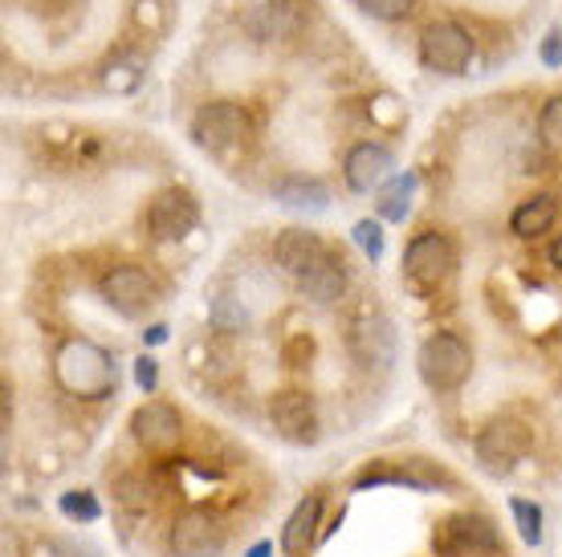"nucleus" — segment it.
<instances>
[{
    "label": "nucleus",
    "instance_id": "bb28decb",
    "mask_svg": "<svg viewBox=\"0 0 562 557\" xmlns=\"http://www.w3.org/2000/svg\"><path fill=\"white\" fill-rule=\"evenodd\" d=\"M135 383H139L147 395L155 390V383H159V371H155V359H139L135 363Z\"/></svg>",
    "mask_w": 562,
    "mask_h": 557
},
{
    "label": "nucleus",
    "instance_id": "4468645a",
    "mask_svg": "<svg viewBox=\"0 0 562 557\" xmlns=\"http://www.w3.org/2000/svg\"><path fill=\"white\" fill-rule=\"evenodd\" d=\"M318 516H323V497H302L294 504V513L285 516V525H281V554H306L310 545H314V533H318Z\"/></svg>",
    "mask_w": 562,
    "mask_h": 557
},
{
    "label": "nucleus",
    "instance_id": "412c9836",
    "mask_svg": "<svg viewBox=\"0 0 562 557\" xmlns=\"http://www.w3.org/2000/svg\"><path fill=\"white\" fill-rule=\"evenodd\" d=\"M509 516H514V525H518L521 542L526 545H542V509H538L535 501H521V497H514L509 501Z\"/></svg>",
    "mask_w": 562,
    "mask_h": 557
},
{
    "label": "nucleus",
    "instance_id": "20e7f679",
    "mask_svg": "<svg viewBox=\"0 0 562 557\" xmlns=\"http://www.w3.org/2000/svg\"><path fill=\"white\" fill-rule=\"evenodd\" d=\"M249 135V114L237 102H209L192 114V143L212 155L233 151Z\"/></svg>",
    "mask_w": 562,
    "mask_h": 557
},
{
    "label": "nucleus",
    "instance_id": "393cba45",
    "mask_svg": "<svg viewBox=\"0 0 562 557\" xmlns=\"http://www.w3.org/2000/svg\"><path fill=\"white\" fill-rule=\"evenodd\" d=\"M355 245L371 257V261H380L383 257V228L380 220H359L355 224Z\"/></svg>",
    "mask_w": 562,
    "mask_h": 557
},
{
    "label": "nucleus",
    "instance_id": "4be33fe9",
    "mask_svg": "<svg viewBox=\"0 0 562 557\" xmlns=\"http://www.w3.org/2000/svg\"><path fill=\"white\" fill-rule=\"evenodd\" d=\"M538 139L547 143L550 151H562V94H554L538 114Z\"/></svg>",
    "mask_w": 562,
    "mask_h": 557
},
{
    "label": "nucleus",
    "instance_id": "7ed1b4c3",
    "mask_svg": "<svg viewBox=\"0 0 562 557\" xmlns=\"http://www.w3.org/2000/svg\"><path fill=\"white\" fill-rule=\"evenodd\" d=\"M420 61L424 70L432 73H457L469 70V61H473V37H469V29L457 25V21H432V25L420 33Z\"/></svg>",
    "mask_w": 562,
    "mask_h": 557
},
{
    "label": "nucleus",
    "instance_id": "cd10ccee",
    "mask_svg": "<svg viewBox=\"0 0 562 557\" xmlns=\"http://www.w3.org/2000/svg\"><path fill=\"white\" fill-rule=\"evenodd\" d=\"M164 338H168V326H151V330H147V342H151V346H159Z\"/></svg>",
    "mask_w": 562,
    "mask_h": 557
},
{
    "label": "nucleus",
    "instance_id": "c85d7f7f",
    "mask_svg": "<svg viewBox=\"0 0 562 557\" xmlns=\"http://www.w3.org/2000/svg\"><path fill=\"white\" fill-rule=\"evenodd\" d=\"M550 265H554V269H562V237L554 240V245H550Z\"/></svg>",
    "mask_w": 562,
    "mask_h": 557
},
{
    "label": "nucleus",
    "instance_id": "dca6fc26",
    "mask_svg": "<svg viewBox=\"0 0 562 557\" xmlns=\"http://www.w3.org/2000/svg\"><path fill=\"white\" fill-rule=\"evenodd\" d=\"M273 200L281 208L294 212H326L330 208V187L314 175H285V180L273 183Z\"/></svg>",
    "mask_w": 562,
    "mask_h": 557
},
{
    "label": "nucleus",
    "instance_id": "6e6552de",
    "mask_svg": "<svg viewBox=\"0 0 562 557\" xmlns=\"http://www.w3.org/2000/svg\"><path fill=\"white\" fill-rule=\"evenodd\" d=\"M131 435H135V444L143 452L164 456V452H171L183 440V416L171 403H155L151 399V403H143L131 416Z\"/></svg>",
    "mask_w": 562,
    "mask_h": 557
},
{
    "label": "nucleus",
    "instance_id": "0eeeda50",
    "mask_svg": "<svg viewBox=\"0 0 562 557\" xmlns=\"http://www.w3.org/2000/svg\"><path fill=\"white\" fill-rule=\"evenodd\" d=\"M404 273L416 289H436L452 273V245L445 232H420L404 249Z\"/></svg>",
    "mask_w": 562,
    "mask_h": 557
},
{
    "label": "nucleus",
    "instance_id": "7c9ffc66",
    "mask_svg": "<svg viewBox=\"0 0 562 557\" xmlns=\"http://www.w3.org/2000/svg\"><path fill=\"white\" fill-rule=\"evenodd\" d=\"M66 557H94V554H86V549H82V554H78V549H74V554H66Z\"/></svg>",
    "mask_w": 562,
    "mask_h": 557
},
{
    "label": "nucleus",
    "instance_id": "423d86ee",
    "mask_svg": "<svg viewBox=\"0 0 562 557\" xmlns=\"http://www.w3.org/2000/svg\"><path fill=\"white\" fill-rule=\"evenodd\" d=\"M526 452H530V428L518 419H493L490 428L477 435V461L493 476L514 473Z\"/></svg>",
    "mask_w": 562,
    "mask_h": 557
},
{
    "label": "nucleus",
    "instance_id": "2eb2a0df",
    "mask_svg": "<svg viewBox=\"0 0 562 557\" xmlns=\"http://www.w3.org/2000/svg\"><path fill=\"white\" fill-rule=\"evenodd\" d=\"M323 252H326V245L318 240V232H310V228H285L278 237V245H273L278 265L285 269V273H294V277H302Z\"/></svg>",
    "mask_w": 562,
    "mask_h": 557
},
{
    "label": "nucleus",
    "instance_id": "ddd939ff",
    "mask_svg": "<svg viewBox=\"0 0 562 557\" xmlns=\"http://www.w3.org/2000/svg\"><path fill=\"white\" fill-rule=\"evenodd\" d=\"M297 289L306 293L310 302H318V306H335L338 297L347 293V261L335 257V252H323V257L297 277Z\"/></svg>",
    "mask_w": 562,
    "mask_h": 557
},
{
    "label": "nucleus",
    "instance_id": "c756f323",
    "mask_svg": "<svg viewBox=\"0 0 562 557\" xmlns=\"http://www.w3.org/2000/svg\"><path fill=\"white\" fill-rule=\"evenodd\" d=\"M273 554V545L269 542H261V545H254V549H249V557H269Z\"/></svg>",
    "mask_w": 562,
    "mask_h": 557
},
{
    "label": "nucleus",
    "instance_id": "6ab92c4d",
    "mask_svg": "<svg viewBox=\"0 0 562 557\" xmlns=\"http://www.w3.org/2000/svg\"><path fill=\"white\" fill-rule=\"evenodd\" d=\"M412 192H416V175H395L387 187L380 192V216L383 220H404L412 208Z\"/></svg>",
    "mask_w": 562,
    "mask_h": 557
},
{
    "label": "nucleus",
    "instance_id": "5701e85b",
    "mask_svg": "<svg viewBox=\"0 0 562 557\" xmlns=\"http://www.w3.org/2000/svg\"><path fill=\"white\" fill-rule=\"evenodd\" d=\"M57 509L70 516V521H82V525H90V521H99V516H102L99 501H94V492H61Z\"/></svg>",
    "mask_w": 562,
    "mask_h": 557
},
{
    "label": "nucleus",
    "instance_id": "a878e982",
    "mask_svg": "<svg viewBox=\"0 0 562 557\" xmlns=\"http://www.w3.org/2000/svg\"><path fill=\"white\" fill-rule=\"evenodd\" d=\"M542 61H547L550 70L562 66V29H550L547 42H542Z\"/></svg>",
    "mask_w": 562,
    "mask_h": 557
},
{
    "label": "nucleus",
    "instance_id": "39448f33",
    "mask_svg": "<svg viewBox=\"0 0 562 557\" xmlns=\"http://www.w3.org/2000/svg\"><path fill=\"white\" fill-rule=\"evenodd\" d=\"M228 533L221 525V516L209 509H188L171 521L168 545L176 557H221L225 554Z\"/></svg>",
    "mask_w": 562,
    "mask_h": 557
},
{
    "label": "nucleus",
    "instance_id": "f03ea898",
    "mask_svg": "<svg viewBox=\"0 0 562 557\" xmlns=\"http://www.w3.org/2000/svg\"><path fill=\"white\" fill-rule=\"evenodd\" d=\"M416 366H420L424 387L457 390V387H464V378L473 375V350H469L464 338L445 330V334L424 338L420 354H416Z\"/></svg>",
    "mask_w": 562,
    "mask_h": 557
},
{
    "label": "nucleus",
    "instance_id": "9d476101",
    "mask_svg": "<svg viewBox=\"0 0 562 557\" xmlns=\"http://www.w3.org/2000/svg\"><path fill=\"white\" fill-rule=\"evenodd\" d=\"M155 293H159L155 289V277L139 265H119L102 277V297H106L119 314H127V318H135V314H143V309L151 306Z\"/></svg>",
    "mask_w": 562,
    "mask_h": 557
},
{
    "label": "nucleus",
    "instance_id": "1a4fd4ad",
    "mask_svg": "<svg viewBox=\"0 0 562 557\" xmlns=\"http://www.w3.org/2000/svg\"><path fill=\"white\" fill-rule=\"evenodd\" d=\"M196 224H200V208L196 200H192V192H183V187L159 192L151 200V208H147V228H151L155 240H183Z\"/></svg>",
    "mask_w": 562,
    "mask_h": 557
},
{
    "label": "nucleus",
    "instance_id": "f257e3e1",
    "mask_svg": "<svg viewBox=\"0 0 562 557\" xmlns=\"http://www.w3.org/2000/svg\"><path fill=\"white\" fill-rule=\"evenodd\" d=\"M54 378L74 399H106V395H114L119 375H114V359L106 350L86 342V338H70L54 354Z\"/></svg>",
    "mask_w": 562,
    "mask_h": 557
},
{
    "label": "nucleus",
    "instance_id": "f3484780",
    "mask_svg": "<svg viewBox=\"0 0 562 557\" xmlns=\"http://www.w3.org/2000/svg\"><path fill=\"white\" fill-rule=\"evenodd\" d=\"M559 220V200L554 195H530V200H521L514 216H509V232L521 240H535L542 232H550V224Z\"/></svg>",
    "mask_w": 562,
    "mask_h": 557
},
{
    "label": "nucleus",
    "instance_id": "9b49d317",
    "mask_svg": "<svg viewBox=\"0 0 562 557\" xmlns=\"http://www.w3.org/2000/svg\"><path fill=\"white\" fill-rule=\"evenodd\" d=\"M269 419L294 444H310L318 435V407H314L306 390H278L273 403H269Z\"/></svg>",
    "mask_w": 562,
    "mask_h": 557
},
{
    "label": "nucleus",
    "instance_id": "f8f14e48",
    "mask_svg": "<svg viewBox=\"0 0 562 557\" xmlns=\"http://www.w3.org/2000/svg\"><path fill=\"white\" fill-rule=\"evenodd\" d=\"M392 168L395 159L383 143H355L347 159H342V180H347L351 192H375L392 175Z\"/></svg>",
    "mask_w": 562,
    "mask_h": 557
},
{
    "label": "nucleus",
    "instance_id": "b1692460",
    "mask_svg": "<svg viewBox=\"0 0 562 557\" xmlns=\"http://www.w3.org/2000/svg\"><path fill=\"white\" fill-rule=\"evenodd\" d=\"M367 16H375V21H404L412 16L416 9V0H355Z\"/></svg>",
    "mask_w": 562,
    "mask_h": 557
},
{
    "label": "nucleus",
    "instance_id": "aec40b11",
    "mask_svg": "<svg viewBox=\"0 0 562 557\" xmlns=\"http://www.w3.org/2000/svg\"><path fill=\"white\" fill-rule=\"evenodd\" d=\"M143 82V66L135 61V57H114V61H106L102 66V86L111 90V94H131L135 86Z\"/></svg>",
    "mask_w": 562,
    "mask_h": 557
},
{
    "label": "nucleus",
    "instance_id": "a211bd4d",
    "mask_svg": "<svg viewBox=\"0 0 562 557\" xmlns=\"http://www.w3.org/2000/svg\"><path fill=\"white\" fill-rule=\"evenodd\" d=\"M392 326L383 318L359 321L351 330V350L359 354V363H387L392 359Z\"/></svg>",
    "mask_w": 562,
    "mask_h": 557
}]
</instances>
